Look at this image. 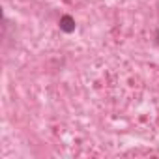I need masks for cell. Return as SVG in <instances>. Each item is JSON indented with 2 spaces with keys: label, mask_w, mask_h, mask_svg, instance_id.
Instances as JSON below:
<instances>
[{
  "label": "cell",
  "mask_w": 159,
  "mask_h": 159,
  "mask_svg": "<svg viewBox=\"0 0 159 159\" xmlns=\"http://www.w3.org/2000/svg\"><path fill=\"white\" fill-rule=\"evenodd\" d=\"M60 25H62V28H64L66 32H71V30L75 28V25H73V19H71V17H62Z\"/></svg>",
  "instance_id": "obj_1"
}]
</instances>
